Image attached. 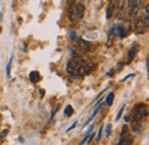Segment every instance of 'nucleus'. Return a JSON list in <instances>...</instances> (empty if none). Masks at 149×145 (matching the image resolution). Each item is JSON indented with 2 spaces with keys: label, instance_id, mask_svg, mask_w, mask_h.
I'll list each match as a JSON object with an SVG mask.
<instances>
[{
  "label": "nucleus",
  "instance_id": "1",
  "mask_svg": "<svg viewBox=\"0 0 149 145\" xmlns=\"http://www.w3.org/2000/svg\"><path fill=\"white\" fill-rule=\"evenodd\" d=\"M148 116V107L145 104H138L134 106V108L132 109L131 114L129 115L130 120L132 122H139L140 120H142L143 118Z\"/></svg>",
  "mask_w": 149,
  "mask_h": 145
},
{
  "label": "nucleus",
  "instance_id": "2",
  "mask_svg": "<svg viewBox=\"0 0 149 145\" xmlns=\"http://www.w3.org/2000/svg\"><path fill=\"white\" fill-rule=\"evenodd\" d=\"M83 62H84V59L81 56H79V55L72 56L67 63V72L72 77H78V72H79L80 67L83 66Z\"/></svg>",
  "mask_w": 149,
  "mask_h": 145
},
{
  "label": "nucleus",
  "instance_id": "3",
  "mask_svg": "<svg viewBox=\"0 0 149 145\" xmlns=\"http://www.w3.org/2000/svg\"><path fill=\"white\" fill-rule=\"evenodd\" d=\"M92 68H93V62L91 61V60H84V62H83V66L80 67V69H79V72H78V77L79 76H86V75H88L91 70H92Z\"/></svg>",
  "mask_w": 149,
  "mask_h": 145
},
{
  "label": "nucleus",
  "instance_id": "4",
  "mask_svg": "<svg viewBox=\"0 0 149 145\" xmlns=\"http://www.w3.org/2000/svg\"><path fill=\"white\" fill-rule=\"evenodd\" d=\"M84 13H85V6L81 2H77L76 6L74 7V14L76 20H79V18H83Z\"/></svg>",
  "mask_w": 149,
  "mask_h": 145
},
{
  "label": "nucleus",
  "instance_id": "5",
  "mask_svg": "<svg viewBox=\"0 0 149 145\" xmlns=\"http://www.w3.org/2000/svg\"><path fill=\"white\" fill-rule=\"evenodd\" d=\"M148 25L149 24L145 23L142 20L136 21V23H135V31H136V34H140V35L146 34V31L148 30Z\"/></svg>",
  "mask_w": 149,
  "mask_h": 145
},
{
  "label": "nucleus",
  "instance_id": "6",
  "mask_svg": "<svg viewBox=\"0 0 149 145\" xmlns=\"http://www.w3.org/2000/svg\"><path fill=\"white\" fill-rule=\"evenodd\" d=\"M122 27H123V31H124V36H129V34L131 32V30H132V22H131L130 20H125V22L122 24Z\"/></svg>",
  "mask_w": 149,
  "mask_h": 145
},
{
  "label": "nucleus",
  "instance_id": "7",
  "mask_svg": "<svg viewBox=\"0 0 149 145\" xmlns=\"http://www.w3.org/2000/svg\"><path fill=\"white\" fill-rule=\"evenodd\" d=\"M116 1H109V5H108V8H107V13H106V18H110L112 15V13H113V11H115V6H116Z\"/></svg>",
  "mask_w": 149,
  "mask_h": 145
},
{
  "label": "nucleus",
  "instance_id": "8",
  "mask_svg": "<svg viewBox=\"0 0 149 145\" xmlns=\"http://www.w3.org/2000/svg\"><path fill=\"white\" fill-rule=\"evenodd\" d=\"M132 129L135 134H140L143 130V125L140 122H132Z\"/></svg>",
  "mask_w": 149,
  "mask_h": 145
},
{
  "label": "nucleus",
  "instance_id": "9",
  "mask_svg": "<svg viewBox=\"0 0 149 145\" xmlns=\"http://www.w3.org/2000/svg\"><path fill=\"white\" fill-rule=\"evenodd\" d=\"M29 77H30V80H31V82H33V83H38L39 81H40V74L37 72V70H33V72H30V75H29Z\"/></svg>",
  "mask_w": 149,
  "mask_h": 145
},
{
  "label": "nucleus",
  "instance_id": "10",
  "mask_svg": "<svg viewBox=\"0 0 149 145\" xmlns=\"http://www.w3.org/2000/svg\"><path fill=\"white\" fill-rule=\"evenodd\" d=\"M136 53H138V46H133L130 51H129V54H127V62L129 63L134 59V56H135Z\"/></svg>",
  "mask_w": 149,
  "mask_h": 145
},
{
  "label": "nucleus",
  "instance_id": "11",
  "mask_svg": "<svg viewBox=\"0 0 149 145\" xmlns=\"http://www.w3.org/2000/svg\"><path fill=\"white\" fill-rule=\"evenodd\" d=\"M101 100H102V99H100V100H99V103L96 104V107L94 108L93 113H92V115H91V116L88 118V120L86 121V123H85V125H88V123H90V122H91V121H92V120H93V119H94V116L96 115V113H97V111L100 109V106H101Z\"/></svg>",
  "mask_w": 149,
  "mask_h": 145
},
{
  "label": "nucleus",
  "instance_id": "12",
  "mask_svg": "<svg viewBox=\"0 0 149 145\" xmlns=\"http://www.w3.org/2000/svg\"><path fill=\"white\" fill-rule=\"evenodd\" d=\"M118 4H119V11H118V13H117V14H118V15H117V18H118V20H123V18H124V8H123L124 5H123V4H125V1H119Z\"/></svg>",
  "mask_w": 149,
  "mask_h": 145
},
{
  "label": "nucleus",
  "instance_id": "13",
  "mask_svg": "<svg viewBox=\"0 0 149 145\" xmlns=\"http://www.w3.org/2000/svg\"><path fill=\"white\" fill-rule=\"evenodd\" d=\"M115 30H116V32H115V34L119 37L120 39H123V38L125 37L124 36V31H123V27H122V24H118V25L116 27V29H115Z\"/></svg>",
  "mask_w": 149,
  "mask_h": 145
},
{
  "label": "nucleus",
  "instance_id": "14",
  "mask_svg": "<svg viewBox=\"0 0 149 145\" xmlns=\"http://www.w3.org/2000/svg\"><path fill=\"white\" fill-rule=\"evenodd\" d=\"M12 62H13V55H10L9 62H8V63H7V66H6V75H7V77H8V78L10 77V67H12Z\"/></svg>",
  "mask_w": 149,
  "mask_h": 145
},
{
  "label": "nucleus",
  "instance_id": "15",
  "mask_svg": "<svg viewBox=\"0 0 149 145\" xmlns=\"http://www.w3.org/2000/svg\"><path fill=\"white\" fill-rule=\"evenodd\" d=\"M112 101H113V92H109V94L106 97V104L108 106H111Z\"/></svg>",
  "mask_w": 149,
  "mask_h": 145
},
{
  "label": "nucleus",
  "instance_id": "16",
  "mask_svg": "<svg viewBox=\"0 0 149 145\" xmlns=\"http://www.w3.org/2000/svg\"><path fill=\"white\" fill-rule=\"evenodd\" d=\"M72 113H74L72 106H71V105H67L65 108H64V115H67V116H71Z\"/></svg>",
  "mask_w": 149,
  "mask_h": 145
},
{
  "label": "nucleus",
  "instance_id": "17",
  "mask_svg": "<svg viewBox=\"0 0 149 145\" xmlns=\"http://www.w3.org/2000/svg\"><path fill=\"white\" fill-rule=\"evenodd\" d=\"M68 16L70 18V21H76V18H74V7H70L69 11H68Z\"/></svg>",
  "mask_w": 149,
  "mask_h": 145
},
{
  "label": "nucleus",
  "instance_id": "18",
  "mask_svg": "<svg viewBox=\"0 0 149 145\" xmlns=\"http://www.w3.org/2000/svg\"><path fill=\"white\" fill-rule=\"evenodd\" d=\"M111 128H112L111 123H108V125H107V127H106V136H107V137L110 136V134H111Z\"/></svg>",
  "mask_w": 149,
  "mask_h": 145
},
{
  "label": "nucleus",
  "instance_id": "19",
  "mask_svg": "<svg viewBox=\"0 0 149 145\" xmlns=\"http://www.w3.org/2000/svg\"><path fill=\"white\" fill-rule=\"evenodd\" d=\"M125 108V105H122V108L119 109V112H118V114H117V116H116V121H118L120 118H122V115H123V111Z\"/></svg>",
  "mask_w": 149,
  "mask_h": 145
},
{
  "label": "nucleus",
  "instance_id": "20",
  "mask_svg": "<svg viewBox=\"0 0 149 145\" xmlns=\"http://www.w3.org/2000/svg\"><path fill=\"white\" fill-rule=\"evenodd\" d=\"M102 130H103V125H101V127H100V129H99V132H97V136H96V141H97V142H100V141H101Z\"/></svg>",
  "mask_w": 149,
  "mask_h": 145
},
{
  "label": "nucleus",
  "instance_id": "21",
  "mask_svg": "<svg viewBox=\"0 0 149 145\" xmlns=\"http://www.w3.org/2000/svg\"><path fill=\"white\" fill-rule=\"evenodd\" d=\"M134 2H135V1H133V0H130V1H127V4H129V8H130V14H132V13H133Z\"/></svg>",
  "mask_w": 149,
  "mask_h": 145
},
{
  "label": "nucleus",
  "instance_id": "22",
  "mask_svg": "<svg viewBox=\"0 0 149 145\" xmlns=\"http://www.w3.org/2000/svg\"><path fill=\"white\" fill-rule=\"evenodd\" d=\"M76 125H77V122H74V123H72V126H70V127L67 129V131H70V130H72L74 128H76Z\"/></svg>",
  "mask_w": 149,
  "mask_h": 145
},
{
  "label": "nucleus",
  "instance_id": "23",
  "mask_svg": "<svg viewBox=\"0 0 149 145\" xmlns=\"http://www.w3.org/2000/svg\"><path fill=\"white\" fill-rule=\"evenodd\" d=\"M58 107H60V105H57V107H56V108H55V111H54V112H53V113H52V115H51V120H52V119H53V118H54V114H55L56 112H57V111H58Z\"/></svg>",
  "mask_w": 149,
  "mask_h": 145
},
{
  "label": "nucleus",
  "instance_id": "24",
  "mask_svg": "<svg viewBox=\"0 0 149 145\" xmlns=\"http://www.w3.org/2000/svg\"><path fill=\"white\" fill-rule=\"evenodd\" d=\"M131 76H133V74H130V75H127V76H125V77H124L123 80H120V82H124V81H126L127 78H130Z\"/></svg>",
  "mask_w": 149,
  "mask_h": 145
},
{
  "label": "nucleus",
  "instance_id": "25",
  "mask_svg": "<svg viewBox=\"0 0 149 145\" xmlns=\"http://www.w3.org/2000/svg\"><path fill=\"white\" fill-rule=\"evenodd\" d=\"M7 135V130H3L2 132H1V135H0V138H2V137H5Z\"/></svg>",
  "mask_w": 149,
  "mask_h": 145
},
{
  "label": "nucleus",
  "instance_id": "26",
  "mask_svg": "<svg viewBox=\"0 0 149 145\" xmlns=\"http://www.w3.org/2000/svg\"><path fill=\"white\" fill-rule=\"evenodd\" d=\"M115 70H116V69H112L111 72H109L108 74H107V75H108V76L110 77V76H112V75H113V72H115Z\"/></svg>",
  "mask_w": 149,
  "mask_h": 145
},
{
  "label": "nucleus",
  "instance_id": "27",
  "mask_svg": "<svg viewBox=\"0 0 149 145\" xmlns=\"http://www.w3.org/2000/svg\"><path fill=\"white\" fill-rule=\"evenodd\" d=\"M39 92H40V94H41V96H44V94H45V90H42V89H40Z\"/></svg>",
  "mask_w": 149,
  "mask_h": 145
}]
</instances>
